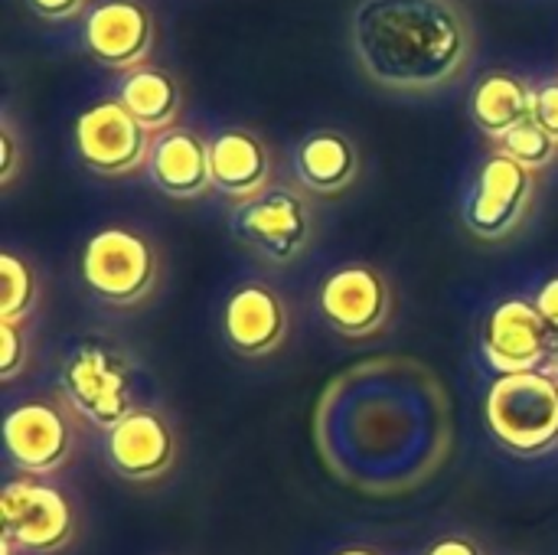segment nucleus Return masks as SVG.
<instances>
[{
  "instance_id": "12",
  "label": "nucleus",
  "mask_w": 558,
  "mask_h": 555,
  "mask_svg": "<svg viewBox=\"0 0 558 555\" xmlns=\"http://www.w3.org/2000/svg\"><path fill=\"white\" fill-rule=\"evenodd\" d=\"M389 285L369 265H343L337 268L317 294V307L324 321L343 337H369L389 317Z\"/></svg>"
},
{
  "instance_id": "6",
  "label": "nucleus",
  "mask_w": 558,
  "mask_h": 555,
  "mask_svg": "<svg viewBox=\"0 0 558 555\" xmlns=\"http://www.w3.org/2000/svg\"><path fill=\"white\" fill-rule=\"evenodd\" d=\"M3 540L23 553H59L75 533V514L65 494L36 478H16L0 494Z\"/></svg>"
},
{
  "instance_id": "15",
  "label": "nucleus",
  "mask_w": 558,
  "mask_h": 555,
  "mask_svg": "<svg viewBox=\"0 0 558 555\" xmlns=\"http://www.w3.org/2000/svg\"><path fill=\"white\" fill-rule=\"evenodd\" d=\"M147 170L154 186L173 200H196L213 186L209 144L190 128H170L157 134Z\"/></svg>"
},
{
  "instance_id": "17",
  "label": "nucleus",
  "mask_w": 558,
  "mask_h": 555,
  "mask_svg": "<svg viewBox=\"0 0 558 555\" xmlns=\"http://www.w3.org/2000/svg\"><path fill=\"white\" fill-rule=\"evenodd\" d=\"M471 121L497 144L523 121L533 118V85L507 69L487 72L471 92Z\"/></svg>"
},
{
  "instance_id": "2",
  "label": "nucleus",
  "mask_w": 558,
  "mask_h": 555,
  "mask_svg": "<svg viewBox=\"0 0 558 555\" xmlns=\"http://www.w3.org/2000/svg\"><path fill=\"white\" fill-rule=\"evenodd\" d=\"M484 412L490 435L513 455H543L558 445V383L543 370L497 376Z\"/></svg>"
},
{
  "instance_id": "4",
  "label": "nucleus",
  "mask_w": 558,
  "mask_h": 555,
  "mask_svg": "<svg viewBox=\"0 0 558 555\" xmlns=\"http://www.w3.org/2000/svg\"><path fill=\"white\" fill-rule=\"evenodd\" d=\"M62 393L69 406L95 429L111 432L131 415V370L105 343L85 340L62 363Z\"/></svg>"
},
{
  "instance_id": "29",
  "label": "nucleus",
  "mask_w": 558,
  "mask_h": 555,
  "mask_svg": "<svg viewBox=\"0 0 558 555\" xmlns=\"http://www.w3.org/2000/svg\"><path fill=\"white\" fill-rule=\"evenodd\" d=\"M556 383H558V373H556Z\"/></svg>"
},
{
  "instance_id": "3",
  "label": "nucleus",
  "mask_w": 558,
  "mask_h": 555,
  "mask_svg": "<svg viewBox=\"0 0 558 555\" xmlns=\"http://www.w3.org/2000/svg\"><path fill=\"white\" fill-rule=\"evenodd\" d=\"M85 288L105 304H137L157 281V255L150 242L121 226L95 232L78 258Z\"/></svg>"
},
{
  "instance_id": "14",
  "label": "nucleus",
  "mask_w": 558,
  "mask_h": 555,
  "mask_svg": "<svg viewBox=\"0 0 558 555\" xmlns=\"http://www.w3.org/2000/svg\"><path fill=\"white\" fill-rule=\"evenodd\" d=\"M226 340L242 357H265L281 347L288 334V311L268 285H242L226 301Z\"/></svg>"
},
{
  "instance_id": "10",
  "label": "nucleus",
  "mask_w": 558,
  "mask_h": 555,
  "mask_svg": "<svg viewBox=\"0 0 558 555\" xmlns=\"http://www.w3.org/2000/svg\"><path fill=\"white\" fill-rule=\"evenodd\" d=\"M82 43L105 69H137L154 49V16L141 0H98L82 16Z\"/></svg>"
},
{
  "instance_id": "11",
  "label": "nucleus",
  "mask_w": 558,
  "mask_h": 555,
  "mask_svg": "<svg viewBox=\"0 0 558 555\" xmlns=\"http://www.w3.org/2000/svg\"><path fill=\"white\" fill-rule=\"evenodd\" d=\"M481 350L500 376H513L543 370L553 353V340L536 304L513 298L490 311L481 334Z\"/></svg>"
},
{
  "instance_id": "1",
  "label": "nucleus",
  "mask_w": 558,
  "mask_h": 555,
  "mask_svg": "<svg viewBox=\"0 0 558 555\" xmlns=\"http://www.w3.org/2000/svg\"><path fill=\"white\" fill-rule=\"evenodd\" d=\"M350 36L363 72L392 92L445 88L474 56V26L458 0H360Z\"/></svg>"
},
{
  "instance_id": "7",
  "label": "nucleus",
  "mask_w": 558,
  "mask_h": 555,
  "mask_svg": "<svg viewBox=\"0 0 558 555\" xmlns=\"http://www.w3.org/2000/svg\"><path fill=\"white\" fill-rule=\"evenodd\" d=\"M232 232L242 245L271 265L294 262L311 242L307 203L291 190H265L232 213Z\"/></svg>"
},
{
  "instance_id": "8",
  "label": "nucleus",
  "mask_w": 558,
  "mask_h": 555,
  "mask_svg": "<svg viewBox=\"0 0 558 555\" xmlns=\"http://www.w3.org/2000/svg\"><path fill=\"white\" fill-rule=\"evenodd\" d=\"M530 200H533V170L497 150L477 170L471 200L464 206V222L481 239H504L520 226Z\"/></svg>"
},
{
  "instance_id": "26",
  "label": "nucleus",
  "mask_w": 558,
  "mask_h": 555,
  "mask_svg": "<svg viewBox=\"0 0 558 555\" xmlns=\"http://www.w3.org/2000/svg\"><path fill=\"white\" fill-rule=\"evenodd\" d=\"M0 147H3V164H0V183H10L13 173H16V141H13V131L10 124L0 128Z\"/></svg>"
},
{
  "instance_id": "16",
  "label": "nucleus",
  "mask_w": 558,
  "mask_h": 555,
  "mask_svg": "<svg viewBox=\"0 0 558 555\" xmlns=\"http://www.w3.org/2000/svg\"><path fill=\"white\" fill-rule=\"evenodd\" d=\"M209 167H213V190L245 203L265 193L271 160L262 137L245 128H226L209 141Z\"/></svg>"
},
{
  "instance_id": "28",
  "label": "nucleus",
  "mask_w": 558,
  "mask_h": 555,
  "mask_svg": "<svg viewBox=\"0 0 558 555\" xmlns=\"http://www.w3.org/2000/svg\"><path fill=\"white\" fill-rule=\"evenodd\" d=\"M337 555H379L376 550H343V553Z\"/></svg>"
},
{
  "instance_id": "18",
  "label": "nucleus",
  "mask_w": 558,
  "mask_h": 555,
  "mask_svg": "<svg viewBox=\"0 0 558 555\" xmlns=\"http://www.w3.org/2000/svg\"><path fill=\"white\" fill-rule=\"evenodd\" d=\"M360 154L340 131H314L294 150V173L314 193H340L353 183Z\"/></svg>"
},
{
  "instance_id": "20",
  "label": "nucleus",
  "mask_w": 558,
  "mask_h": 555,
  "mask_svg": "<svg viewBox=\"0 0 558 555\" xmlns=\"http://www.w3.org/2000/svg\"><path fill=\"white\" fill-rule=\"evenodd\" d=\"M36 304V275L13 252L0 255V321L20 324Z\"/></svg>"
},
{
  "instance_id": "24",
  "label": "nucleus",
  "mask_w": 558,
  "mask_h": 555,
  "mask_svg": "<svg viewBox=\"0 0 558 555\" xmlns=\"http://www.w3.org/2000/svg\"><path fill=\"white\" fill-rule=\"evenodd\" d=\"M85 3H88V0H26V7H29L39 20H49V23H62V20L78 16V13H88Z\"/></svg>"
},
{
  "instance_id": "27",
  "label": "nucleus",
  "mask_w": 558,
  "mask_h": 555,
  "mask_svg": "<svg viewBox=\"0 0 558 555\" xmlns=\"http://www.w3.org/2000/svg\"><path fill=\"white\" fill-rule=\"evenodd\" d=\"M425 555H484L477 543L471 540H461V536H448V540H438Z\"/></svg>"
},
{
  "instance_id": "19",
  "label": "nucleus",
  "mask_w": 558,
  "mask_h": 555,
  "mask_svg": "<svg viewBox=\"0 0 558 555\" xmlns=\"http://www.w3.org/2000/svg\"><path fill=\"white\" fill-rule=\"evenodd\" d=\"M114 98L150 134H163V131L177 128V118H180V108H183L177 79L167 69H157V65H147V62L121 75Z\"/></svg>"
},
{
  "instance_id": "21",
  "label": "nucleus",
  "mask_w": 558,
  "mask_h": 555,
  "mask_svg": "<svg viewBox=\"0 0 558 555\" xmlns=\"http://www.w3.org/2000/svg\"><path fill=\"white\" fill-rule=\"evenodd\" d=\"M497 150H504L507 157H513V160L523 164L526 170H543V167H549V164L556 160L558 141L546 131V128H539V124L530 118V121L517 124V128L500 141Z\"/></svg>"
},
{
  "instance_id": "9",
  "label": "nucleus",
  "mask_w": 558,
  "mask_h": 555,
  "mask_svg": "<svg viewBox=\"0 0 558 555\" xmlns=\"http://www.w3.org/2000/svg\"><path fill=\"white\" fill-rule=\"evenodd\" d=\"M75 445V429L69 415L46 399L23 402L3 419V448L7 458L26 474L43 478L65 464Z\"/></svg>"
},
{
  "instance_id": "22",
  "label": "nucleus",
  "mask_w": 558,
  "mask_h": 555,
  "mask_svg": "<svg viewBox=\"0 0 558 555\" xmlns=\"http://www.w3.org/2000/svg\"><path fill=\"white\" fill-rule=\"evenodd\" d=\"M533 121L558 141V75L533 85Z\"/></svg>"
},
{
  "instance_id": "23",
  "label": "nucleus",
  "mask_w": 558,
  "mask_h": 555,
  "mask_svg": "<svg viewBox=\"0 0 558 555\" xmlns=\"http://www.w3.org/2000/svg\"><path fill=\"white\" fill-rule=\"evenodd\" d=\"M26 360V343L20 334V324L0 321V379H13Z\"/></svg>"
},
{
  "instance_id": "5",
  "label": "nucleus",
  "mask_w": 558,
  "mask_h": 555,
  "mask_svg": "<svg viewBox=\"0 0 558 555\" xmlns=\"http://www.w3.org/2000/svg\"><path fill=\"white\" fill-rule=\"evenodd\" d=\"M150 131L118 101L105 98L85 108L75 121L78 160L98 177H124L150 160Z\"/></svg>"
},
{
  "instance_id": "25",
  "label": "nucleus",
  "mask_w": 558,
  "mask_h": 555,
  "mask_svg": "<svg viewBox=\"0 0 558 555\" xmlns=\"http://www.w3.org/2000/svg\"><path fill=\"white\" fill-rule=\"evenodd\" d=\"M533 304H536V311H539V317H543V324H546V330H549L553 347H558V278L546 281V285L539 288V294H536Z\"/></svg>"
},
{
  "instance_id": "13",
  "label": "nucleus",
  "mask_w": 558,
  "mask_h": 555,
  "mask_svg": "<svg viewBox=\"0 0 558 555\" xmlns=\"http://www.w3.org/2000/svg\"><path fill=\"white\" fill-rule=\"evenodd\" d=\"M105 458L111 471L124 481H154L170 471L177 458V442L170 425L157 412L134 409L108 432Z\"/></svg>"
}]
</instances>
